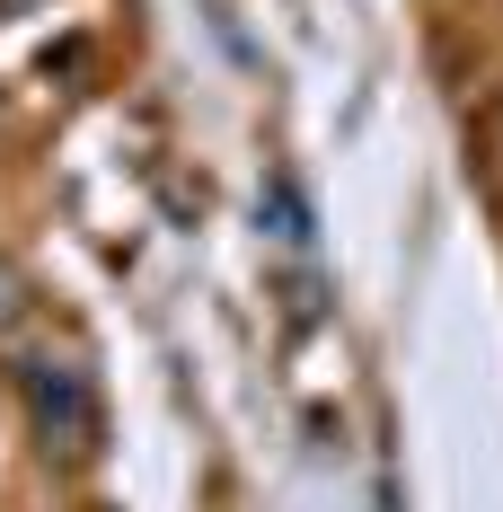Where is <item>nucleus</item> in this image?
I'll list each match as a JSON object with an SVG mask.
<instances>
[{
  "label": "nucleus",
  "mask_w": 503,
  "mask_h": 512,
  "mask_svg": "<svg viewBox=\"0 0 503 512\" xmlns=\"http://www.w3.org/2000/svg\"><path fill=\"white\" fill-rule=\"evenodd\" d=\"M36 424H45V442H62V451H89V389L71 371L36 380Z\"/></svg>",
  "instance_id": "1"
}]
</instances>
